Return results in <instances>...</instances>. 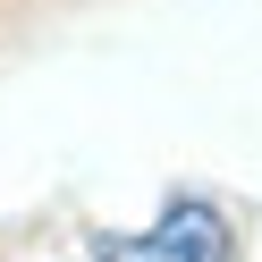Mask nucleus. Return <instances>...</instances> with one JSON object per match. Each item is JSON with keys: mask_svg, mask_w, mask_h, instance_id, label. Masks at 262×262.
Listing matches in <instances>:
<instances>
[{"mask_svg": "<svg viewBox=\"0 0 262 262\" xmlns=\"http://www.w3.org/2000/svg\"><path fill=\"white\" fill-rule=\"evenodd\" d=\"M102 262H237V228L211 194H169L152 228L102 237Z\"/></svg>", "mask_w": 262, "mask_h": 262, "instance_id": "1", "label": "nucleus"}]
</instances>
